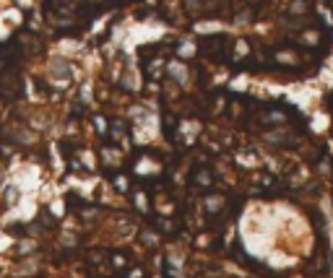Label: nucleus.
<instances>
[{
    "mask_svg": "<svg viewBox=\"0 0 333 278\" xmlns=\"http://www.w3.org/2000/svg\"><path fill=\"white\" fill-rule=\"evenodd\" d=\"M141 239H143V245H149V247H156V245H159V239L151 237V234H146V231L141 234Z\"/></svg>",
    "mask_w": 333,
    "mask_h": 278,
    "instance_id": "f03ea898",
    "label": "nucleus"
},
{
    "mask_svg": "<svg viewBox=\"0 0 333 278\" xmlns=\"http://www.w3.org/2000/svg\"><path fill=\"white\" fill-rule=\"evenodd\" d=\"M117 190H128V180H123V177H117Z\"/></svg>",
    "mask_w": 333,
    "mask_h": 278,
    "instance_id": "7ed1b4c3",
    "label": "nucleus"
},
{
    "mask_svg": "<svg viewBox=\"0 0 333 278\" xmlns=\"http://www.w3.org/2000/svg\"><path fill=\"white\" fill-rule=\"evenodd\" d=\"M156 226H159V231H166V234L174 229V224H172L169 218H159V221H156Z\"/></svg>",
    "mask_w": 333,
    "mask_h": 278,
    "instance_id": "f257e3e1",
    "label": "nucleus"
},
{
    "mask_svg": "<svg viewBox=\"0 0 333 278\" xmlns=\"http://www.w3.org/2000/svg\"><path fill=\"white\" fill-rule=\"evenodd\" d=\"M331 198H333V192H331Z\"/></svg>",
    "mask_w": 333,
    "mask_h": 278,
    "instance_id": "20e7f679",
    "label": "nucleus"
}]
</instances>
